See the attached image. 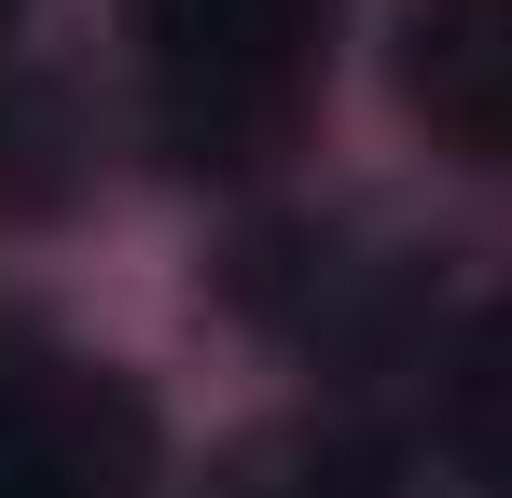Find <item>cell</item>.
Wrapping results in <instances>:
<instances>
[{
  "mask_svg": "<svg viewBox=\"0 0 512 498\" xmlns=\"http://www.w3.org/2000/svg\"><path fill=\"white\" fill-rule=\"evenodd\" d=\"M346 0H139V70L180 153H263L333 56Z\"/></svg>",
  "mask_w": 512,
  "mask_h": 498,
  "instance_id": "1",
  "label": "cell"
},
{
  "mask_svg": "<svg viewBox=\"0 0 512 498\" xmlns=\"http://www.w3.org/2000/svg\"><path fill=\"white\" fill-rule=\"evenodd\" d=\"M153 485V402L111 360L0 346V498H139Z\"/></svg>",
  "mask_w": 512,
  "mask_h": 498,
  "instance_id": "2",
  "label": "cell"
},
{
  "mask_svg": "<svg viewBox=\"0 0 512 498\" xmlns=\"http://www.w3.org/2000/svg\"><path fill=\"white\" fill-rule=\"evenodd\" d=\"M402 97L429 139L471 166H512V0H416L402 28Z\"/></svg>",
  "mask_w": 512,
  "mask_h": 498,
  "instance_id": "3",
  "label": "cell"
},
{
  "mask_svg": "<svg viewBox=\"0 0 512 498\" xmlns=\"http://www.w3.org/2000/svg\"><path fill=\"white\" fill-rule=\"evenodd\" d=\"M443 443H457V471L485 498H512V305L457 332V360H443Z\"/></svg>",
  "mask_w": 512,
  "mask_h": 498,
  "instance_id": "4",
  "label": "cell"
},
{
  "mask_svg": "<svg viewBox=\"0 0 512 498\" xmlns=\"http://www.w3.org/2000/svg\"><path fill=\"white\" fill-rule=\"evenodd\" d=\"M222 498H402V457H388L374 429H291V443H263Z\"/></svg>",
  "mask_w": 512,
  "mask_h": 498,
  "instance_id": "5",
  "label": "cell"
},
{
  "mask_svg": "<svg viewBox=\"0 0 512 498\" xmlns=\"http://www.w3.org/2000/svg\"><path fill=\"white\" fill-rule=\"evenodd\" d=\"M14 14H28V0H0V28H14Z\"/></svg>",
  "mask_w": 512,
  "mask_h": 498,
  "instance_id": "6",
  "label": "cell"
}]
</instances>
